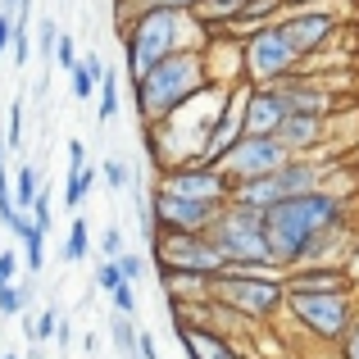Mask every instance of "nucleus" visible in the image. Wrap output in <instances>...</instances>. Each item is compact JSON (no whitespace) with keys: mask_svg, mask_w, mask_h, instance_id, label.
Wrapping results in <instances>:
<instances>
[{"mask_svg":"<svg viewBox=\"0 0 359 359\" xmlns=\"http://www.w3.org/2000/svg\"><path fill=\"white\" fill-rule=\"evenodd\" d=\"M305 5H318V0H282V14L287 9H305Z\"/></svg>","mask_w":359,"mask_h":359,"instance_id":"obj_46","label":"nucleus"},{"mask_svg":"<svg viewBox=\"0 0 359 359\" xmlns=\"http://www.w3.org/2000/svg\"><path fill=\"white\" fill-rule=\"evenodd\" d=\"M337 351H341V359H359V314H355L351 332L341 337V346H337Z\"/></svg>","mask_w":359,"mask_h":359,"instance_id":"obj_40","label":"nucleus"},{"mask_svg":"<svg viewBox=\"0 0 359 359\" xmlns=\"http://www.w3.org/2000/svg\"><path fill=\"white\" fill-rule=\"evenodd\" d=\"M137 355H141V359H159V346H155V337H150L146 327L137 332Z\"/></svg>","mask_w":359,"mask_h":359,"instance_id":"obj_42","label":"nucleus"},{"mask_svg":"<svg viewBox=\"0 0 359 359\" xmlns=\"http://www.w3.org/2000/svg\"><path fill=\"white\" fill-rule=\"evenodd\" d=\"M278 27H282V36L296 46L300 60H314L318 50H327V46L337 41L341 18H337L332 9H323V5H305V9H287V14L278 18Z\"/></svg>","mask_w":359,"mask_h":359,"instance_id":"obj_12","label":"nucleus"},{"mask_svg":"<svg viewBox=\"0 0 359 359\" xmlns=\"http://www.w3.org/2000/svg\"><path fill=\"white\" fill-rule=\"evenodd\" d=\"M69 87H73V96H78V100H91V96H96V82H91V73L82 69V64L69 73Z\"/></svg>","mask_w":359,"mask_h":359,"instance_id":"obj_37","label":"nucleus"},{"mask_svg":"<svg viewBox=\"0 0 359 359\" xmlns=\"http://www.w3.org/2000/svg\"><path fill=\"white\" fill-rule=\"evenodd\" d=\"M273 91H278V100L287 105V114H332L337 109V96L314 73H291V78H282Z\"/></svg>","mask_w":359,"mask_h":359,"instance_id":"obj_15","label":"nucleus"},{"mask_svg":"<svg viewBox=\"0 0 359 359\" xmlns=\"http://www.w3.org/2000/svg\"><path fill=\"white\" fill-rule=\"evenodd\" d=\"M5 150H23V96L9 105V128H5Z\"/></svg>","mask_w":359,"mask_h":359,"instance_id":"obj_33","label":"nucleus"},{"mask_svg":"<svg viewBox=\"0 0 359 359\" xmlns=\"http://www.w3.org/2000/svg\"><path fill=\"white\" fill-rule=\"evenodd\" d=\"M118 27H123V69H128V82H141L159 60L187 50V46H205L201 23L191 14H182V9H137Z\"/></svg>","mask_w":359,"mask_h":359,"instance_id":"obj_3","label":"nucleus"},{"mask_svg":"<svg viewBox=\"0 0 359 359\" xmlns=\"http://www.w3.org/2000/svg\"><path fill=\"white\" fill-rule=\"evenodd\" d=\"M205 237L214 241V250L223 255V264H264V259L273 264L269 241H264V214L250 210V205L228 201Z\"/></svg>","mask_w":359,"mask_h":359,"instance_id":"obj_7","label":"nucleus"},{"mask_svg":"<svg viewBox=\"0 0 359 359\" xmlns=\"http://www.w3.org/2000/svg\"><path fill=\"white\" fill-rule=\"evenodd\" d=\"M27 300H32V287H14V282H9V287H0V314L18 318L27 309Z\"/></svg>","mask_w":359,"mask_h":359,"instance_id":"obj_30","label":"nucleus"},{"mask_svg":"<svg viewBox=\"0 0 359 359\" xmlns=\"http://www.w3.org/2000/svg\"><path fill=\"white\" fill-rule=\"evenodd\" d=\"M118 273H123V282H141V273H146V259H141V255L137 250H123L118 255Z\"/></svg>","mask_w":359,"mask_h":359,"instance_id":"obj_36","label":"nucleus"},{"mask_svg":"<svg viewBox=\"0 0 359 359\" xmlns=\"http://www.w3.org/2000/svg\"><path fill=\"white\" fill-rule=\"evenodd\" d=\"M291 73H305V60L282 36L278 23H264L241 36V82L245 87H278Z\"/></svg>","mask_w":359,"mask_h":359,"instance_id":"obj_5","label":"nucleus"},{"mask_svg":"<svg viewBox=\"0 0 359 359\" xmlns=\"http://www.w3.org/2000/svg\"><path fill=\"white\" fill-rule=\"evenodd\" d=\"M287 159H291V150L282 146L278 137H250V132H241L237 146L223 155V164H219V168L232 177V187H237V182H250V177H269V173H278Z\"/></svg>","mask_w":359,"mask_h":359,"instance_id":"obj_11","label":"nucleus"},{"mask_svg":"<svg viewBox=\"0 0 359 359\" xmlns=\"http://www.w3.org/2000/svg\"><path fill=\"white\" fill-rule=\"evenodd\" d=\"M196 5H201V0H123V9H118V23H123V18H132L137 9H182V14H191Z\"/></svg>","mask_w":359,"mask_h":359,"instance_id":"obj_29","label":"nucleus"},{"mask_svg":"<svg viewBox=\"0 0 359 359\" xmlns=\"http://www.w3.org/2000/svg\"><path fill=\"white\" fill-rule=\"evenodd\" d=\"M55 46H60V23H55V18H41V23H36V55H41V60H55Z\"/></svg>","mask_w":359,"mask_h":359,"instance_id":"obj_32","label":"nucleus"},{"mask_svg":"<svg viewBox=\"0 0 359 359\" xmlns=\"http://www.w3.org/2000/svg\"><path fill=\"white\" fill-rule=\"evenodd\" d=\"M118 114V78H114V73H105V78H100V123H109V118H114Z\"/></svg>","mask_w":359,"mask_h":359,"instance_id":"obj_31","label":"nucleus"},{"mask_svg":"<svg viewBox=\"0 0 359 359\" xmlns=\"http://www.w3.org/2000/svg\"><path fill=\"white\" fill-rule=\"evenodd\" d=\"M282 287L296 296H337V291H355V282L346 264H296L287 269Z\"/></svg>","mask_w":359,"mask_h":359,"instance_id":"obj_14","label":"nucleus"},{"mask_svg":"<svg viewBox=\"0 0 359 359\" xmlns=\"http://www.w3.org/2000/svg\"><path fill=\"white\" fill-rule=\"evenodd\" d=\"M241 5H245V0H201V5L191 9V18L201 23L205 36H210V32H228L232 18L241 14Z\"/></svg>","mask_w":359,"mask_h":359,"instance_id":"obj_20","label":"nucleus"},{"mask_svg":"<svg viewBox=\"0 0 359 359\" xmlns=\"http://www.w3.org/2000/svg\"><path fill=\"white\" fill-rule=\"evenodd\" d=\"M105 327H109V341H114V351L128 359V355H137V318H128V314H109L105 318Z\"/></svg>","mask_w":359,"mask_h":359,"instance_id":"obj_23","label":"nucleus"},{"mask_svg":"<svg viewBox=\"0 0 359 359\" xmlns=\"http://www.w3.org/2000/svg\"><path fill=\"white\" fill-rule=\"evenodd\" d=\"M87 164V150H82V141H69V168H82Z\"/></svg>","mask_w":359,"mask_h":359,"instance_id":"obj_43","label":"nucleus"},{"mask_svg":"<svg viewBox=\"0 0 359 359\" xmlns=\"http://www.w3.org/2000/svg\"><path fill=\"white\" fill-rule=\"evenodd\" d=\"M128 359H141V355H128Z\"/></svg>","mask_w":359,"mask_h":359,"instance_id":"obj_48","label":"nucleus"},{"mask_svg":"<svg viewBox=\"0 0 359 359\" xmlns=\"http://www.w3.org/2000/svg\"><path fill=\"white\" fill-rule=\"evenodd\" d=\"M282 309L309 341L341 346V337L351 332V323L359 314V300H355V291H337V296H296V291H287Z\"/></svg>","mask_w":359,"mask_h":359,"instance_id":"obj_6","label":"nucleus"},{"mask_svg":"<svg viewBox=\"0 0 359 359\" xmlns=\"http://www.w3.org/2000/svg\"><path fill=\"white\" fill-rule=\"evenodd\" d=\"M0 359H18V355H0Z\"/></svg>","mask_w":359,"mask_h":359,"instance_id":"obj_47","label":"nucleus"},{"mask_svg":"<svg viewBox=\"0 0 359 359\" xmlns=\"http://www.w3.org/2000/svg\"><path fill=\"white\" fill-rule=\"evenodd\" d=\"M159 191L182 196V201H201V205H228L232 201V177L223 173L219 164H177L159 173Z\"/></svg>","mask_w":359,"mask_h":359,"instance_id":"obj_10","label":"nucleus"},{"mask_svg":"<svg viewBox=\"0 0 359 359\" xmlns=\"http://www.w3.org/2000/svg\"><path fill=\"white\" fill-rule=\"evenodd\" d=\"M223 205H201V201H182V196L168 191H150V219H155V232H210L214 219H219Z\"/></svg>","mask_w":359,"mask_h":359,"instance_id":"obj_13","label":"nucleus"},{"mask_svg":"<svg viewBox=\"0 0 359 359\" xmlns=\"http://www.w3.org/2000/svg\"><path fill=\"white\" fill-rule=\"evenodd\" d=\"M96 287L105 291V296H114V291L123 287V273H118L114 259H100V264H96Z\"/></svg>","mask_w":359,"mask_h":359,"instance_id":"obj_35","label":"nucleus"},{"mask_svg":"<svg viewBox=\"0 0 359 359\" xmlns=\"http://www.w3.org/2000/svg\"><path fill=\"white\" fill-rule=\"evenodd\" d=\"M159 282H164L168 305H201V300H210V282L214 278L182 273V269H159Z\"/></svg>","mask_w":359,"mask_h":359,"instance_id":"obj_19","label":"nucleus"},{"mask_svg":"<svg viewBox=\"0 0 359 359\" xmlns=\"http://www.w3.org/2000/svg\"><path fill=\"white\" fill-rule=\"evenodd\" d=\"M55 341H60V346H69V341H73V327H69V318H60V332H55Z\"/></svg>","mask_w":359,"mask_h":359,"instance_id":"obj_45","label":"nucleus"},{"mask_svg":"<svg viewBox=\"0 0 359 359\" xmlns=\"http://www.w3.org/2000/svg\"><path fill=\"white\" fill-rule=\"evenodd\" d=\"M287 118V105L273 87H241V132L250 137H273Z\"/></svg>","mask_w":359,"mask_h":359,"instance_id":"obj_16","label":"nucleus"},{"mask_svg":"<svg viewBox=\"0 0 359 359\" xmlns=\"http://www.w3.org/2000/svg\"><path fill=\"white\" fill-rule=\"evenodd\" d=\"M18 245H23L27 273H41V264H46V232H36L32 223H27V232H23V237H18Z\"/></svg>","mask_w":359,"mask_h":359,"instance_id":"obj_27","label":"nucleus"},{"mask_svg":"<svg viewBox=\"0 0 359 359\" xmlns=\"http://www.w3.org/2000/svg\"><path fill=\"white\" fill-rule=\"evenodd\" d=\"M14 278H18V255L14 250H0V287H9Z\"/></svg>","mask_w":359,"mask_h":359,"instance_id":"obj_41","label":"nucleus"},{"mask_svg":"<svg viewBox=\"0 0 359 359\" xmlns=\"http://www.w3.org/2000/svg\"><path fill=\"white\" fill-rule=\"evenodd\" d=\"M27 219H32L36 232H50V228H55V196H50V187H41V191H36V201H32V210H27Z\"/></svg>","mask_w":359,"mask_h":359,"instance_id":"obj_28","label":"nucleus"},{"mask_svg":"<svg viewBox=\"0 0 359 359\" xmlns=\"http://www.w3.org/2000/svg\"><path fill=\"white\" fill-rule=\"evenodd\" d=\"M87 255H91V228H87V219H73L69 223V237H64V259L82 264Z\"/></svg>","mask_w":359,"mask_h":359,"instance_id":"obj_24","label":"nucleus"},{"mask_svg":"<svg viewBox=\"0 0 359 359\" xmlns=\"http://www.w3.org/2000/svg\"><path fill=\"white\" fill-rule=\"evenodd\" d=\"M55 332H60V309H41V314H36V318H27V323H23V337H27V341H50V337Z\"/></svg>","mask_w":359,"mask_h":359,"instance_id":"obj_26","label":"nucleus"},{"mask_svg":"<svg viewBox=\"0 0 359 359\" xmlns=\"http://www.w3.org/2000/svg\"><path fill=\"white\" fill-rule=\"evenodd\" d=\"M9 187H14V210L27 214L36 201V191H41V173H36V164H18L14 173H9Z\"/></svg>","mask_w":359,"mask_h":359,"instance_id":"obj_21","label":"nucleus"},{"mask_svg":"<svg viewBox=\"0 0 359 359\" xmlns=\"http://www.w3.org/2000/svg\"><path fill=\"white\" fill-rule=\"evenodd\" d=\"M96 182H100V168L96 164L69 168V177H64V205H69V210H82V201H87V191Z\"/></svg>","mask_w":359,"mask_h":359,"instance_id":"obj_22","label":"nucleus"},{"mask_svg":"<svg viewBox=\"0 0 359 359\" xmlns=\"http://www.w3.org/2000/svg\"><path fill=\"white\" fill-rule=\"evenodd\" d=\"M210 300L228 305L245 323H269V318L282 314L287 287H282V278H232V273H219L210 282Z\"/></svg>","mask_w":359,"mask_h":359,"instance_id":"obj_8","label":"nucleus"},{"mask_svg":"<svg viewBox=\"0 0 359 359\" xmlns=\"http://www.w3.org/2000/svg\"><path fill=\"white\" fill-rule=\"evenodd\" d=\"M327 177H332V164H323V159H287L278 173L237 182L232 187V201L264 214L282 201H296V196H309V191H318V187H327Z\"/></svg>","mask_w":359,"mask_h":359,"instance_id":"obj_4","label":"nucleus"},{"mask_svg":"<svg viewBox=\"0 0 359 359\" xmlns=\"http://www.w3.org/2000/svg\"><path fill=\"white\" fill-rule=\"evenodd\" d=\"M132 91H137L141 128H155V123L173 118L177 109H187L191 100H201L205 91H219V87H214V78H210L205 50L201 46H187V50L159 60L141 82H132Z\"/></svg>","mask_w":359,"mask_h":359,"instance_id":"obj_2","label":"nucleus"},{"mask_svg":"<svg viewBox=\"0 0 359 359\" xmlns=\"http://www.w3.org/2000/svg\"><path fill=\"white\" fill-rule=\"evenodd\" d=\"M114 314H128V318H137V291H132V282H123V287L114 291Z\"/></svg>","mask_w":359,"mask_h":359,"instance_id":"obj_38","label":"nucleus"},{"mask_svg":"<svg viewBox=\"0 0 359 359\" xmlns=\"http://www.w3.org/2000/svg\"><path fill=\"white\" fill-rule=\"evenodd\" d=\"M346 223H351V196L327 182L309 196L264 210V241H269V255L278 269H296V264H305L309 245L318 237L346 228Z\"/></svg>","mask_w":359,"mask_h":359,"instance_id":"obj_1","label":"nucleus"},{"mask_svg":"<svg viewBox=\"0 0 359 359\" xmlns=\"http://www.w3.org/2000/svg\"><path fill=\"white\" fill-rule=\"evenodd\" d=\"M118 255H123V232L105 228V232H100V259H118Z\"/></svg>","mask_w":359,"mask_h":359,"instance_id":"obj_39","label":"nucleus"},{"mask_svg":"<svg viewBox=\"0 0 359 359\" xmlns=\"http://www.w3.org/2000/svg\"><path fill=\"white\" fill-rule=\"evenodd\" d=\"M132 177H137V173H132V164H128V159H118V155L100 164V182H105L109 191H132Z\"/></svg>","mask_w":359,"mask_h":359,"instance_id":"obj_25","label":"nucleus"},{"mask_svg":"<svg viewBox=\"0 0 359 359\" xmlns=\"http://www.w3.org/2000/svg\"><path fill=\"white\" fill-rule=\"evenodd\" d=\"M173 327H177V341L187 346V359H245L228 337L205 323H173Z\"/></svg>","mask_w":359,"mask_h":359,"instance_id":"obj_18","label":"nucleus"},{"mask_svg":"<svg viewBox=\"0 0 359 359\" xmlns=\"http://www.w3.org/2000/svg\"><path fill=\"white\" fill-rule=\"evenodd\" d=\"M9 32H14V18H9V14H0V55L9 50Z\"/></svg>","mask_w":359,"mask_h":359,"instance_id":"obj_44","label":"nucleus"},{"mask_svg":"<svg viewBox=\"0 0 359 359\" xmlns=\"http://www.w3.org/2000/svg\"><path fill=\"white\" fill-rule=\"evenodd\" d=\"M150 250H155L159 269H182V273H201V278H219L228 269L205 232H155Z\"/></svg>","mask_w":359,"mask_h":359,"instance_id":"obj_9","label":"nucleus"},{"mask_svg":"<svg viewBox=\"0 0 359 359\" xmlns=\"http://www.w3.org/2000/svg\"><path fill=\"white\" fill-rule=\"evenodd\" d=\"M273 137L291 150V159H318L327 146V114H287Z\"/></svg>","mask_w":359,"mask_h":359,"instance_id":"obj_17","label":"nucleus"},{"mask_svg":"<svg viewBox=\"0 0 359 359\" xmlns=\"http://www.w3.org/2000/svg\"><path fill=\"white\" fill-rule=\"evenodd\" d=\"M78 60H82V55H78V41H73V32H60V46H55V64H60L64 73H73V69H78Z\"/></svg>","mask_w":359,"mask_h":359,"instance_id":"obj_34","label":"nucleus"}]
</instances>
